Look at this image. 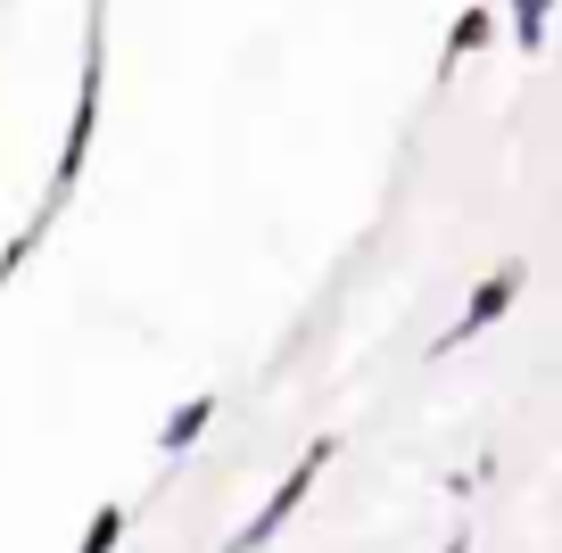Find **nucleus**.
Listing matches in <instances>:
<instances>
[{
  "label": "nucleus",
  "mask_w": 562,
  "mask_h": 553,
  "mask_svg": "<svg viewBox=\"0 0 562 553\" xmlns=\"http://www.w3.org/2000/svg\"><path fill=\"white\" fill-rule=\"evenodd\" d=\"M488 42H496V9H463V18H456V34H447V50H439V75H456L463 58H472V50H488Z\"/></svg>",
  "instance_id": "20e7f679"
},
{
  "label": "nucleus",
  "mask_w": 562,
  "mask_h": 553,
  "mask_svg": "<svg viewBox=\"0 0 562 553\" xmlns=\"http://www.w3.org/2000/svg\"><path fill=\"white\" fill-rule=\"evenodd\" d=\"M521 281H529V264H496V273L480 281L472 297H463L456 330H447L439 347H472V339H480V330H488V323H505V314H513V297H521Z\"/></svg>",
  "instance_id": "7ed1b4c3"
},
{
  "label": "nucleus",
  "mask_w": 562,
  "mask_h": 553,
  "mask_svg": "<svg viewBox=\"0 0 562 553\" xmlns=\"http://www.w3.org/2000/svg\"><path fill=\"white\" fill-rule=\"evenodd\" d=\"M124 545V512H116V504H100V512H91V529H83V545H75V553H116Z\"/></svg>",
  "instance_id": "0eeeda50"
},
{
  "label": "nucleus",
  "mask_w": 562,
  "mask_h": 553,
  "mask_svg": "<svg viewBox=\"0 0 562 553\" xmlns=\"http://www.w3.org/2000/svg\"><path fill=\"white\" fill-rule=\"evenodd\" d=\"M331 454H339V438H315V447H306V454H299V463H290V479H281V487H273V496H265V504H257V512H248V520H240V537H232V545H224V553H257V545H265V537H273V529H281V520H290V512H299V504H306V487H315V479H323V463H331Z\"/></svg>",
  "instance_id": "f257e3e1"
},
{
  "label": "nucleus",
  "mask_w": 562,
  "mask_h": 553,
  "mask_svg": "<svg viewBox=\"0 0 562 553\" xmlns=\"http://www.w3.org/2000/svg\"><path fill=\"white\" fill-rule=\"evenodd\" d=\"M207 421H215V397H191V405H182V414H175V421L158 430V447H166V454L199 447V438H207Z\"/></svg>",
  "instance_id": "39448f33"
},
{
  "label": "nucleus",
  "mask_w": 562,
  "mask_h": 553,
  "mask_svg": "<svg viewBox=\"0 0 562 553\" xmlns=\"http://www.w3.org/2000/svg\"><path fill=\"white\" fill-rule=\"evenodd\" d=\"M513 9V42L521 50H546V25H554V0H505Z\"/></svg>",
  "instance_id": "423d86ee"
},
{
  "label": "nucleus",
  "mask_w": 562,
  "mask_h": 553,
  "mask_svg": "<svg viewBox=\"0 0 562 553\" xmlns=\"http://www.w3.org/2000/svg\"><path fill=\"white\" fill-rule=\"evenodd\" d=\"M100 34L83 42V75H75V124H67V149H58V191H75V173L91 157V133H100Z\"/></svg>",
  "instance_id": "f03ea898"
}]
</instances>
